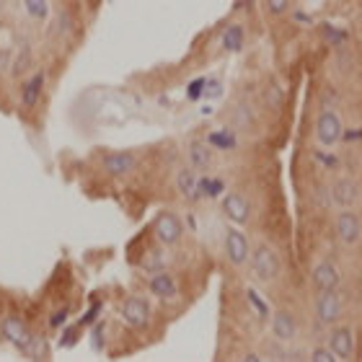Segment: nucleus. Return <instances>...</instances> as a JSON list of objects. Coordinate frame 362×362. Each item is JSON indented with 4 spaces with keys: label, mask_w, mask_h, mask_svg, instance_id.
Segmentation results:
<instances>
[{
    "label": "nucleus",
    "mask_w": 362,
    "mask_h": 362,
    "mask_svg": "<svg viewBox=\"0 0 362 362\" xmlns=\"http://www.w3.org/2000/svg\"><path fill=\"white\" fill-rule=\"evenodd\" d=\"M251 272H254V277L259 282H274V279L282 274V259L274 249H272L269 243H257L254 249H251Z\"/></svg>",
    "instance_id": "f257e3e1"
},
{
    "label": "nucleus",
    "mask_w": 362,
    "mask_h": 362,
    "mask_svg": "<svg viewBox=\"0 0 362 362\" xmlns=\"http://www.w3.org/2000/svg\"><path fill=\"white\" fill-rule=\"evenodd\" d=\"M334 235L344 249H355L362 238V218L352 207L349 210H339V215L334 218Z\"/></svg>",
    "instance_id": "f03ea898"
},
{
    "label": "nucleus",
    "mask_w": 362,
    "mask_h": 362,
    "mask_svg": "<svg viewBox=\"0 0 362 362\" xmlns=\"http://www.w3.org/2000/svg\"><path fill=\"white\" fill-rule=\"evenodd\" d=\"M341 135H344V124H341L339 114L324 109L316 117V143L326 151H332L341 143Z\"/></svg>",
    "instance_id": "7ed1b4c3"
},
{
    "label": "nucleus",
    "mask_w": 362,
    "mask_h": 362,
    "mask_svg": "<svg viewBox=\"0 0 362 362\" xmlns=\"http://www.w3.org/2000/svg\"><path fill=\"white\" fill-rule=\"evenodd\" d=\"M341 310H344V298L339 295V290H326V293H318L316 300H313V313H316L318 324L332 326L341 318Z\"/></svg>",
    "instance_id": "20e7f679"
},
{
    "label": "nucleus",
    "mask_w": 362,
    "mask_h": 362,
    "mask_svg": "<svg viewBox=\"0 0 362 362\" xmlns=\"http://www.w3.org/2000/svg\"><path fill=\"white\" fill-rule=\"evenodd\" d=\"M153 230H156V238H158L163 246H176L184 235V223L176 212H158L156 215V223H153Z\"/></svg>",
    "instance_id": "39448f33"
},
{
    "label": "nucleus",
    "mask_w": 362,
    "mask_h": 362,
    "mask_svg": "<svg viewBox=\"0 0 362 362\" xmlns=\"http://www.w3.org/2000/svg\"><path fill=\"white\" fill-rule=\"evenodd\" d=\"M226 257L233 267H246L251 259V243L243 230L228 228L226 230Z\"/></svg>",
    "instance_id": "423d86ee"
},
{
    "label": "nucleus",
    "mask_w": 362,
    "mask_h": 362,
    "mask_svg": "<svg viewBox=\"0 0 362 362\" xmlns=\"http://www.w3.org/2000/svg\"><path fill=\"white\" fill-rule=\"evenodd\" d=\"M326 344L337 355V360H352L355 357V332H352V326H334L332 332H329Z\"/></svg>",
    "instance_id": "0eeeda50"
},
{
    "label": "nucleus",
    "mask_w": 362,
    "mask_h": 362,
    "mask_svg": "<svg viewBox=\"0 0 362 362\" xmlns=\"http://www.w3.org/2000/svg\"><path fill=\"white\" fill-rule=\"evenodd\" d=\"M332 202L339 207V210H349V207H355L360 202V187H357L355 179H349V176H339V179L332 181Z\"/></svg>",
    "instance_id": "6e6552de"
},
{
    "label": "nucleus",
    "mask_w": 362,
    "mask_h": 362,
    "mask_svg": "<svg viewBox=\"0 0 362 362\" xmlns=\"http://www.w3.org/2000/svg\"><path fill=\"white\" fill-rule=\"evenodd\" d=\"M310 282L316 287V293H326V290H339L341 285V274L339 269L329 262V259H321L313 264L310 269Z\"/></svg>",
    "instance_id": "1a4fd4ad"
},
{
    "label": "nucleus",
    "mask_w": 362,
    "mask_h": 362,
    "mask_svg": "<svg viewBox=\"0 0 362 362\" xmlns=\"http://www.w3.org/2000/svg\"><path fill=\"white\" fill-rule=\"evenodd\" d=\"M223 215H226L233 226H246L251 220V202L249 197L238 194V192H230V194L223 197Z\"/></svg>",
    "instance_id": "9d476101"
},
{
    "label": "nucleus",
    "mask_w": 362,
    "mask_h": 362,
    "mask_svg": "<svg viewBox=\"0 0 362 362\" xmlns=\"http://www.w3.org/2000/svg\"><path fill=\"white\" fill-rule=\"evenodd\" d=\"M300 332V321L295 316L293 310L287 308H279L274 310V316H272V334H274V339L277 341H293Z\"/></svg>",
    "instance_id": "9b49d317"
},
{
    "label": "nucleus",
    "mask_w": 362,
    "mask_h": 362,
    "mask_svg": "<svg viewBox=\"0 0 362 362\" xmlns=\"http://www.w3.org/2000/svg\"><path fill=\"white\" fill-rule=\"evenodd\" d=\"M0 332H3V337H6L13 347H18L26 355V349H29L31 339H34V334L29 332V326L23 324L21 318H16V316H8L3 318V324H0Z\"/></svg>",
    "instance_id": "f8f14e48"
},
{
    "label": "nucleus",
    "mask_w": 362,
    "mask_h": 362,
    "mask_svg": "<svg viewBox=\"0 0 362 362\" xmlns=\"http://www.w3.org/2000/svg\"><path fill=\"white\" fill-rule=\"evenodd\" d=\"M122 316L127 321L129 326H135V329H145L148 321H151V303L145 300V298H127V300L122 303Z\"/></svg>",
    "instance_id": "ddd939ff"
},
{
    "label": "nucleus",
    "mask_w": 362,
    "mask_h": 362,
    "mask_svg": "<svg viewBox=\"0 0 362 362\" xmlns=\"http://www.w3.org/2000/svg\"><path fill=\"white\" fill-rule=\"evenodd\" d=\"M101 166H104V171L109 176H124L137 166V158L135 153L129 151H114V153H106Z\"/></svg>",
    "instance_id": "4468645a"
},
{
    "label": "nucleus",
    "mask_w": 362,
    "mask_h": 362,
    "mask_svg": "<svg viewBox=\"0 0 362 362\" xmlns=\"http://www.w3.org/2000/svg\"><path fill=\"white\" fill-rule=\"evenodd\" d=\"M148 287H151V293L156 295V298H160V300H171V298H176V293H179L176 277L168 274V272H156L151 277V282H148Z\"/></svg>",
    "instance_id": "2eb2a0df"
},
{
    "label": "nucleus",
    "mask_w": 362,
    "mask_h": 362,
    "mask_svg": "<svg viewBox=\"0 0 362 362\" xmlns=\"http://www.w3.org/2000/svg\"><path fill=\"white\" fill-rule=\"evenodd\" d=\"M176 187H179L181 197L189 199V202H197L202 197V189H199V179H197V171L192 166L181 168L176 174Z\"/></svg>",
    "instance_id": "dca6fc26"
},
{
    "label": "nucleus",
    "mask_w": 362,
    "mask_h": 362,
    "mask_svg": "<svg viewBox=\"0 0 362 362\" xmlns=\"http://www.w3.org/2000/svg\"><path fill=\"white\" fill-rule=\"evenodd\" d=\"M187 156H189V166L194 168V171H207L212 166V160H215L210 145L202 143V140H194V143L189 145Z\"/></svg>",
    "instance_id": "f3484780"
},
{
    "label": "nucleus",
    "mask_w": 362,
    "mask_h": 362,
    "mask_svg": "<svg viewBox=\"0 0 362 362\" xmlns=\"http://www.w3.org/2000/svg\"><path fill=\"white\" fill-rule=\"evenodd\" d=\"M42 88H45V73H37V76H31L23 86V93H21V101L23 106H34L42 96Z\"/></svg>",
    "instance_id": "a211bd4d"
},
{
    "label": "nucleus",
    "mask_w": 362,
    "mask_h": 362,
    "mask_svg": "<svg viewBox=\"0 0 362 362\" xmlns=\"http://www.w3.org/2000/svg\"><path fill=\"white\" fill-rule=\"evenodd\" d=\"M243 34H246V31H243V26H238V23L228 26L226 34H223V49H226V52H238L243 47V42H246Z\"/></svg>",
    "instance_id": "6ab92c4d"
},
{
    "label": "nucleus",
    "mask_w": 362,
    "mask_h": 362,
    "mask_svg": "<svg viewBox=\"0 0 362 362\" xmlns=\"http://www.w3.org/2000/svg\"><path fill=\"white\" fill-rule=\"evenodd\" d=\"M23 11L37 18V21H45L49 16V0H23Z\"/></svg>",
    "instance_id": "aec40b11"
},
{
    "label": "nucleus",
    "mask_w": 362,
    "mask_h": 362,
    "mask_svg": "<svg viewBox=\"0 0 362 362\" xmlns=\"http://www.w3.org/2000/svg\"><path fill=\"white\" fill-rule=\"evenodd\" d=\"M49 344H47L45 337H34L29 344V349H26V357H31V360H45L47 355H49Z\"/></svg>",
    "instance_id": "412c9836"
},
{
    "label": "nucleus",
    "mask_w": 362,
    "mask_h": 362,
    "mask_svg": "<svg viewBox=\"0 0 362 362\" xmlns=\"http://www.w3.org/2000/svg\"><path fill=\"white\" fill-rule=\"evenodd\" d=\"M290 6H293V0H264L267 13H269L272 18H279V16H285L287 11H290Z\"/></svg>",
    "instance_id": "4be33fe9"
},
{
    "label": "nucleus",
    "mask_w": 362,
    "mask_h": 362,
    "mask_svg": "<svg viewBox=\"0 0 362 362\" xmlns=\"http://www.w3.org/2000/svg\"><path fill=\"white\" fill-rule=\"evenodd\" d=\"M308 360L310 362H337V355H334L332 349H329V344H326V347H321V344H318V347L310 349Z\"/></svg>",
    "instance_id": "5701e85b"
},
{
    "label": "nucleus",
    "mask_w": 362,
    "mask_h": 362,
    "mask_svg": "<svg viewBox=\"0 0 362 362\" xmlns=\"http://www.w3.org/2000/svg\"><path fill=\"white\" fill-rule=\"evenodd\" d=\"M282 101H285V90L279 88L277 83H269V88H267V104H269L272 109H279Z\"/></svg>",
    "instance_id": "b1692460"
},
{
    "label": "nucleus",
    "mask_w": 362,
    "mask_h": 362,
    "mask_svg": "<svg viewBox=\"0 0 362 362\" xmlns=\"http://www.w3.org/2000/svg\"><path fill=\"white\" fill-rule=\"evenodd\" d=\"M29 47H21V52H18V60H16L13 65V76H21L23 70L29 68Z\"/></svg>",
    "instance_id": "393cba45"
},
{
    "label": "nucleus",
    "mask_w": 362,
    "mask_h": 362,
    "mask_svg": "<svg viewBox=\"0 0 362 362\" xmlns=\"http://www.w3.org/2000/svg\"><path fill=\"white\" fill-rule=\"evenodd\" d=\"M210 143L218 145V148H233V145H235V143H230V137L223 135V132H212V135H210Z\"/></svg>",
    "instance_id": "a878e982"
},
{
    "label": "nucleus",
    "mask_w": 362,
    "mask_h": 362,
    "mask_svg": "<svg viewBox=\"0 0 362 362\" xmlns=\"http://www.w3.org/2000/svg\"><path fill=\"white\" fill-rule=\"evenodd\" d=\"M246 295H249L251 305H254V308L259 310V316H262V318H267V313H269V310L264 308V300H262V298H257V293H254V290H249V293H246Z\"/></svg>",
    "instance_id": "bb28decb"
}]
</instances>
